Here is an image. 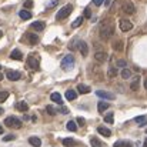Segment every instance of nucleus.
<instances>
[{"label":"nucleus","mask_w":147,"mask_h":147,"mask_svg":"<svg viewBox=\"0 0 147 147\" xmlns=\"http://www.w3.org/2000/svg\"><path fill=\"white\" fill-rule=\"evenodd\" d=\"M1 133H3V127L0 126V134H1Z\"/></svg>","instance_id":"nucleus-45"},{"label":"nucleus","mask_w":147,"mask_h":147,"mask_svg":"<svg viewBox=\"0 0 147 147\" xmlns=\"http://www.w3.org/2000/svg\"><path fill=\"white\" fill-rule=\"evenodd\" d=\"M79 50H80L82 56H87V54H89V47H87V43H86V42H83V40H80V42H79Z\"/></svg>","instance_id":"nucleus-11"},{"label":"nucleus","mask_w":147,"mask_h":147,"mask_svg":"<svg viewBox=\"0 0 147 147\" xmlns=\"http://www.w3.org/2000/svg\"><path fill=\"white\" fill-rule=\"evenodd\" d=\"M50 98H51V101H54V103H57V104H61V103H63V98H61V96H60L59 93H51Z\"/></svg>","instance_id":"nucleus-19"},{"label":"nucleus","mask_w":147,"mask_h":147,"mask_svg":"<svg viewBox=\"0 0 147 147\" xmlns=\"http://www.w3.org/2000/svg\"><path fill=\"white\" fill-rule=\"evenodd\" d=\"M10 57H11L13 60H22V59H23V54H22V51L19 49H14L10 53Z\"/></svg>","instance_id":"nucleus-15"},{"label":"nucleus","mask_w":147,"mask_h":147,"mask_svg":"<svg viewBox=\"0 0 147 147\" xmlns=\"http://www.w3.org/2000/svg\"><path fill=\"white\" fill-rule=\"evenodd\" d=\"M4 124H6L7 127L20 129V127H22V120L17 119V117H14V116H10V117H7V119L4 120Z\"/></svg>","instance_id":"nucleus-4"},{"label":"nucleus","mask_w":147,"mask_h":147,"mask_svg":"<svg viewBox=\"0 0 147 147\" xmlns=\"http://www.w3.org/2000/svg\"><path fill=\"white\" fill-rule=\"evenodd\" d=\"M1 36H3V33H1V30H0V37H1Z\"/></svg>","instance_id":"nucleus-49"},{"label":"nucleus","mask_w":147,"mask_h":147,"mask_svg":"<svg viewBox=\"0 0 147 147\" xmlns=\"http://www.w3.org/2000/svg\"><path fill=\"white\" fill-rule=\"evenodd\" d=\"M143 147H147V137H146V142H144V144H143Z\"/></svg>","instance_id":"nucleus-44"},{"label":"nucleus","mask_w":147,"mask_h":147,"mask_svg":"<svg viewBox=\"0 0 147 147\" xmlns=\"http://www.w3.org/2000/svg\"><path fill=\"white\" fill-rule=\"evenodd\" d=\"M103 1H104V0H93V3H94L96 6H100V4H103Z\"/></svg>","instance_id":"nucleus-42"},{"label":"nucleus","mask_w":147,"mask_h":147,"mask_svg":"<svg viewBox=\"0 0 147 147\" xmlns=\"http://www.w3.org/2000/svg\"><path fill=\"white\" fill-rule=\"evenodd\" d=\"M32 27L37 32H42L45 29V22H34V23H32Z\"/></svg>","instance_id":"nucleus-18"},{"label":"nucleus","mask_w":147,"mask_h":147,"mask_svg":"<svg viewBox=\"0 0 147 147\" xmlns=\"http://www.w3.org/2000/svg\"><path fill=\"white\" fill-rule=\"evenodd\" d=\"M84 17H92V10L89 7L84 9Z\"/></svg>","instance_id":"nucleus-39"},{"label":"nucleus","mask_w":147,"mask_h":147,"mask_svg":"<svg viewBox=\"0 0 147 147\" xmlns=\"http://www.w3.org/2000/svg\"><path fill=\"white\" fill-rule=\"evenodd\" d=\"M66 127H67V130H70V131H76V130H77V124H76L74 121H71V120L67 123Z\"/></svg>","instance_id":"nucleus-28"},{"label":"nucleus","mask_w":147,"mask_h":147,"mask_svg":"<svg viewBox=\"0 0 147 147\" xmlns=\"http://www.w3.org/2000/svg\"><path fill=\"white\" fill-rule=\"evenodd\" d=\"M104 121H106V123H109V124H113V121H114L113 113H109V114H106V116H104Z\"/></svg>","instance_id":"nucleus-31"},{"label":"nucleus","mask_w":147,"mask_h":147,"mask_svg":"<svg viewBox=\"0 0 147 147\" xmlns=\"http://www.w3.org/2000/svg\"><path fill=\"white\" fill-rule=\"evenodd\" d=\"M76 97H77V93H76L74 90H67V92H66V98H67V100L71 101V100H76Z\"/></svg>","instance_id":"nucleus-23"},{"label":"nucleus","mask_w":147,"mask_h":147,"mask_svg":"<svg viewBox=\"0 0 147 147\" xmlns=\"http://www.w3.org/2000/svg\"><path fill=\"white\" fill-rule=\"evenodd\" d=\"M24 6H26V7H27V9H30V7H32V6H33V3H32V1H30V0H29V1H26V3H24Z\"/></svg>","instance_id":"nucleus-43"},{"label":"nucleus","mask_w":147,"mask_h":147,"mask_svg":"<svg viewBox=\"0 0 147 147\" xmlns=\"http://www.w3.org/2000/svg\"><path fill=\"white\" fill-rule=\"evenodd\" d=\"M90 144H92V147H103V143H101L98 139H96V137H92Z\"/></svg>","instance_id":"nucleus-27"},{"label":"nucleus","mask_w":147,"mask_h":147,"mask_svg":"<svg viewBox=\"0 0 147 147\" xmlns=\"http://www.w3.org/2000/svg\"><path fill=\"white\" fill-rule=\"evenodd\" d=\"M107 74H109V77H116L117 70H116L114 67H111V66H110V69H109V73H107Z\"/></svg>","instance_id":"nucleus-35"},{"label":"nucleus","mask_w":147,"mask_h":147,"mask_svg":"<svg viewBox=\"0 0 147 147\" xmlns=\"http://www.w3.org/2000/svg\"><path fill=\"white\" fill-rule=\"evenodd\" d=\"M19 16H20L22 20H30V19H32V13H30L29 10H24V9L19 11Z\"/></svg>","instance_id":"nucleus-14"},{"label":"nucleus","mask_w":147,"mask_h":147,"mask_svg":"<svg viewBox=\"0 0 147 147\" xmlns=\"http://www.w3.org/2000/svg\"><path fill=\"white\" fill-rule=\"evenodd\" d=\"M57 1H59V0H51V1H50L49 4H47V7H54V6H56V4H57Z\"/></svg>","instance_id":"nucleus-40"},{"label":"nucleus","mask_w":147,"mask_h":147,"mask_svg":"<svg viewBox=\"0 0 147 147\" xmlns=\"http://www.w3.org/2000/svg\"><path fill=\"white\" fill-rule=\"evenodd\" d=\"M26 1H29V0H26Z\"/></svg>","instance_id":"nucleus-51"},{"label":"nucleus","mask_w":147,"mask_h":147,"mask_svg":"<svg viewBox=\"0 0 147 147\" xmlns=\"http://www.w3.org/2000/svg\"><path fill=\"white\" fill-rule=\"evenodd\" d=\"M63 144L66 147H71V146L76 144V142H74L73 139H64V140H63Z\"/></svg>","instance_id":"nucleus-33"},{"label":"nucleus","mask_w":147,"mask_h":147,"mask_svg":"<svg viewBox=\"0 0 147 147\" xmlns=\"http://www.w3.org/2000/svg\"><path fill=\"white\" fill-rule=\"evenodd\" d=\"M139 82H140V77H139V76H136V77H134V80H133V82H131V84H130V89H131L133 92L139 90Z\"/></svg>","instance_id":"nucleus-20"},{"label":"nucleus","mask_w":147,"mask_h":147,"mask_svg":"<svg viewBox=\"0 0 147 147\" xmlns=\"http://www.w3.org/2000/svg\"><path fill=\"white\" fill-rule=\"evenodd\" d=\"M116 66H117V67H121V69H126V66H127V61H126L124 59H119V60L116 61Z\"/></svg>","instance_id":"nucleus-30"},{"label":"nucleus","mask_w":147,"mask_h":147,"mask_svg":"<svg viewBox=\"0 0 147 147\" xmlns=\"http://www.w3.org/2000/svg\"><path fill=\"white\" fill-rule=\"evenodd\" d=\"M29 143H30L33 147H40L42 146V140H40L39 137H36V136H32V137L29 139Z\"/></svg>","instance_id":"nucleus-16"},{"label":"nucleus","mask_w":147,"mask_h":147,"mask_svg":"<svg viewBox=\"0 0 147 147\" xmlns=\"http://www.w3.org/2000/svg\"><path fill=\"white\" fill-rule=\"evenodd\" d=\"M121 10L124 14H134L136 13V7L131 1H123L121 4Z\"/></svg>","instance_id":"nucleus-6"},{"label":"nucleus","mask_w":147,"mask_h":147,"mask_svg":"<svg viewBox=\"0 0 147 147\" xmlns=\"http://www.w3.org/2000/svg\"><path fill=\"white\" fill-rule=\"evenodd\" d=\"M26 40L30 45H37L39 43V36L34 34V33H26Z\"/></svg>","instance_id":"nucleus-10"},{"label":"nucleus","mask_w":147,"mask_h":147,"mask_svg":"<svg viewBox=\"0 0 147 147\" xmlns=\"http://www.w3.org/2000/svg\"><path fill=\"white\" fill-rule=\"evenodd\" d=\"M114 33V26L110 20H104L100 26V39L101 40H109Z\"/></svg>","instance_id":"nucleus-1"},{"label":"nucleus","mask_w":147,"mask_h":147,"mask_svg":"<svg viewBox=\"0 0 147 147\" xmlns=\"http://www.w3.org/2000/svg\"><path fill=\"white\" fill-rule=\"evenodd\" d=\"M114 147H131L130 142H126V140H120V142H116Z\"/></svg>","instance_id":"nucleus-25"},{"label":"nucleus","mask_w":147,"mask_h":147,"mask_svg":"<svg viewBox=\"0 0 147 147\" xmlns=\"http://www.w3.org/2000/svg\"><path fill=\"white\" fill-rule=\"evenodd\" d=\"M27 64H29V67H30V69L37 70V69L40 67V60H39V56L30 54V56L27 57Z\"/></svg>","instance_id":"nucleus-5"},{"label":"nucleus","mask_w":147,"mask_h":147,"mask_svg":"<svg viewBox=\"0 0 147 147\" xmlns=\"http://www.w3.org/2000/svg\"><path fill=\"white\" fill-rule=\"evenodd\" d=\"M0 114H3V109L1 107H0Z\"/></svg>","instance_id":"nucleus-47"},{"label":"nucleus","mask_w":147,"mask_h":147,"mask_svg":"<svg viewBox=\"0 0 147 147\" xmlns=\"http://www.w3.org/2000/svg\"><path fill=\"white\" fill-rule=\"evenodd\" d=\"M1 80H3V74L0 73V82H1Z\"/></svg>","instance_id":"nucleus-46"},{"label":"nucleus","mask_w":147,"mask_h":147,"mask_svg":"<svg viewBox=\"0 0 147 147\" xmlns=\"http://www.w3.org/2000/svg\"><path fill=\"white\" fill-rule=\"evenodd\" d=\"M77 92H79L80 94H87V93L90 92V87L86 86V84H79V86H77Z\"/></svg>","instance_id":"nucleus-17"},{"label":"nucleus","mask_w":147,"mask_h":147,"mask_svg":"<svg viewBox=\"0 0 147 147\" xmlns=\"http://www.w3.org/2000/svg\"><path fill=\"white\" fill-rule=\"evenodd\" d=\"M79 42H80V40L74 39V40H73V42L69 45V49H70V50H77V49H79Z\"/></svg>","instance_id":"nucleus-32"},{"label":"nucleus","mask_w":147,"mask_h":147,"mask_svg":"<svg viewBox=\"0 0 147 147\" xmlns=\"http://www.w3.org/2000/svg\"><path fill=\"white\" fill-rule=\"evenodd\" d=\"M119 26H120V29H121L123 32H129V30L133 29V23H131L130 20H127V19H121V20L119 22Z\"/></svg>","instance_id":"nucleus-7"},{"label":"nucleus","mask_w":147,"mask_h":147,"mask_svg":"<svg viewBox=\"0 0 147 147\" xmlns=\"http://www.w3.org/2000/svg\"><path fill=\"white\" fill-rule=\"evenodd\" d=\"M71 11H73V6H71V4H66V6H63V7L57 11L56 19H57V20H63V19H66Z\"/></svg>","instance_id":"nucleus-3"},{"label":"nucleus","mask_w":147,"mask_h":147,"mask_svg":"<svg viewBox=\"0 0 147 147\" xmlns=\"http://www.w3.org/2000/svg\"><path fill=\"white\" fill-rule=\"evenodd\" d=\"M97 131L101 134V136H104V137H110V136H111V131H110L107 127H104V126H98Z\"/></svg>","instance_id":"nucleus-13"},{"label":"nucleus","mask_w":147,"mask_h":147,"mask_svg":"<svg viewBox=\"0 0 147 147\" xmlns=\"http://www.w3.org/2000/svg\"><path fill=\"white\" fill-rule=\"evenodd\" d=\"M14 139H16L14 134H7V136L3 137V142H11V140H14Z\"/></svg>","instance_id":"nucleus-38"},{"label":"nucleus","mask_w":147,"mask_h":147,"mask_svg":"<svg viewBox=\"0 0 147 147\" xmlns=\"http://www.w3.org/2000/svg\"><path fill=\"white\" fill-rule=\"evenodd\" d=\"M82 23H83V17H77V19H76V20L73 22V24H71V26H73L74 29H77V27H79V26H80Z\"/></svg>","instance_id":"nucleus-34"},{"label":"nucleus","mask_w":147,"mask_h":147,"mask_svg":"<svg viewBox=\"0 0 147 147\" xmlns=\"http://www.w3.org/2000/svg\"><path fill=\"white\" fill-rule=\"evenodd\" d=\"M94 60L98 61V63L106 61V60H107V53H104V51H97V53L94 54Z\"/></svg>","instance_id":"nucleus-12"},{"label":"nucleus","mask_w":147,"mask_h":147,"mask_svg":"<svg viewBox=\"0 0 147 147\" xmlns=\"http://www.w3.org/2000/svg\"><path fill=\"white\" fill-rule=\"evenodd\" d=\"M77 123H79L80 126H84V123H86V121H84V119H83V117H79V119H77Z\"/></svg>","instance_id":"nucleus-41"},{"label":"nucleus","mask_w":147,"mask_h":147,"mask_svg":"<svg viewBox=\"0 0 147 147\" xmlns=\"http://www.w3.org/2000/svg\"><path fill=\"white\" fill-rule=\"evenodd\" d=\"M107 109H109V103H106V101H98V104H97L98 113H103V111L107 110Z\"/></svg>","instance_id":"nucleus-21"},{"label":"nucleus","mask_w":147,"mask_h":147,"mask_svg":"<svg viewBox=\"0 0 147 147\" xmlns=\"http://www.w3.org/2000/svg\"><path fill=\"white\" fill-rule=\"evenodd\" d=\"M74 63H76L74 57H73L71 54H67V56H64V57H63V60H61L60 66H61V69H63V70H71V69L74 67Z\"/></svg>","instance_id":"nucleus-2"},{"label":"nucleus","mask_w":147,"mask_h":147,"mask_svg":"<svg viewBox=\"0 0 147 147\" xmlns=\"http://www.w3.org/2000/svg\"><path fill=\"white\" fill-rule=\"evenodd\" d=\"M123 46H124V45H123V42H121V40H116V42L113 43V47L117 50V51L123 50Z\"/></svg>","instance_id":"nucleus-29"},{"label":"nucleus","mask_w":147,"mask_h":147,"mask_svg":"<svg viewBox=\"0 0 147 147\" xmlns=\"http://www.w3.org/2000/svg\"><path fill=\"white\" fill-rule=\"evenodd\" d=\"M96 94H97L98 97L106 98V100H114V98H116L114 94H111V93H109V92H104V90H97Z\"/></svg>","instance_id":"nucleus-9"},{"label":"nucleus","mask_w":147,"mask_h":147,"mask_svg":"<svg viewBox=\"0 0 147 147\" xmlns=\"http://www.w3.org/2000/svg\"><path fill=\"white\" fill-rule=\"evenodd\" d=\"M0 70H1V66H0Z\"/></svg>","instance_id":"nucleus-50"},{"label":"nucleus","mask_w":147,"mask_h":147,"mask_svg":"<svg viewBox=\"0 0 147 147\" xmlns=\"http://www.w3.org/2000/svg\"><path fill=\"white\" fill-rule=\"evenodd\" d=\"M46 110H47V113H49L50 116H54V114L57 113V111H56V109H54L53 106H47V107H46Z\"/></svg>","instance_id":"nucleus-37"},{"label":"nucleus","mask_w":147,"mask_h":147,"mask_svg":"<svg viewBox=\"0 0 147 147\" xmlns=\"http://www.w3.org/2000/svg\"><path fill=\"white\" fill-rule=\"evenodd\" d=\"M144 87H146V90H147V80H146V83H144Z\"/></svg>","instance_id":"nucleus-48"},{"label":"nucleus","mask_w":147,"mask_h":147,"mask_svg":"<svg viewBox=\"0 0 147 147\" xmlns=\"http://www.w3.org/2000/svg\"><path fill=\"white\" fill-rule=\"evenodd\" d=\"M6 76H7V79H9L10 82H16V80H19V79L22 77L20 71H17V70H9V71L6 73Z\"/></svg>","instance_id":"nucleus-8"},{"label":"nucleus","mask_w":147,"mask_h":147,"mask_svg":"<svg viewBox=\"0 0 147 147\" xmlns=\"http://www.w3.org/2000/svg\"><path fill=\"white\" fill-rule=\"evenodd\" d=\"M17 110H20V111H27V110H29L27 103H26V101H19V103H17Z\"/></svg>","instance_id":"nucleus-24"},{"label":"nucleus","mask_w":147,"mask_h":147,"mask_svg":"<svg viewBox=\"0 0 147 147\" xmlns=\"http://www.w3.org/2000/svg\"><path fill=\"white\" fill-rule=\"evenodd\" d=\"M134 121H136L137 124H140V126H144V124L147 123V117L146 116H139V117L134 119Z\"/></svg>","instance_id":"nucleus-26"},{"label":"nucleus","mask_w":147,"mask_h":147,"mask_svg":"<svg viewBox=\"0 0 147 147\" xmlns=\"http://www.w3.org/2000/svg\"><path fill=\"white\" fill-rule=\"evenodd\" d=\"M7 97H9V93H7V92H0V103L6 101Z\"/></svg>","instance_id":"nucleus-36"},{"label":"nucleus","mask_w":147,"mask_h":147,"mask_svg":"<svg viewBox=\"0 0 147 147\" xmlns=\"http://www.w3.org/2000/svg\"><path fill=\"white\" fill-rule=\"evenodd\" d=\"M120 74H121V77H123L124 80H126V79H130V77H131V70L127 69V67H126V69H121V73H120Z\"/></svg>","instance_id":"nucleus-22"}]
</instances>
